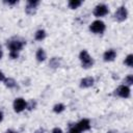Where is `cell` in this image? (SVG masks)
<instances>
[{"instance_id":"obj_13","label":"cell","mask_w":133,"mask_h":133,"mask_svg":"<svg viewBox=\"0 0 133 133\" xmlns=\"http://www.w3.org/2000/svg\"><path fill=\"white\" fill-rule=\"evenodd\" d=\"M60 62H61V59L59 57H52L49 61V66L51 69H57L60 66Z\"/></svg>"},{"instance_id":"obj_4","label":"cell","mask_w":133,"mask_h":133,"mask_svg":"<svg viewBox=\"0 0 133 133\" xmlns=\"http://www.w3.org/2000/svg\"><path fill=\"white\" fill-rule=\"evenodd\" d=\"M39 1L38 0H28L25 6V12L29 16H33L36 10H37V6L39 5Z\"/></svg>"},{"instance_id":"obj_10","label":"cell","mask_w":133,"mask_h":133,"mask_svg":"<svg viewBox=\"0 0 133 133\" xmlns=\"http://www.w3.org/2000/svg\"><path fill=\"white\" fill-rule=\"evenodd\" d=\"M76 126L78 127V129H79L81 132H82V131H87V130L90 129V122H89V119H87V118H83V119L79 121V122L76 124Z\"/></svg>"},{"instance_id":"obj_29","label":"cell","mask_w":133,"mask_h":133,"mask_svg":"<svg viewBox=\"0 0 133 133\" xmlns=\"http://www.w3.org/2000/svg\"><path fill=\"white\" fill-rule=\"evenodd\" d=\"M107 133H117L115 130H111V131H109V132H107Z\"/></svg>"},{"instance_id":"obj_17","label":"cell","mask_w":133,"mask_h":133,"mask_svg":"<svg viewBox=\"0 0 133 133\" xmlns=\"http://www.w3.org/2000/svg\"><path fill=\"white\" fill-rule=\"evenodd\" d=\"M64 109H65V106H64L62 103L55 104V105H54V107H53V111H54L55 113H61Z\"/></svg>"},{"instance_id":"obj_12","label":"cell","mask_w":133,"mask_h":133,"mask_svg":"<svg viewBox=\"0 0 133 133\" xmlns=\"http://www.w3.org/2000/svg\"><path fill=\"white\" fill-rule=\"evenodd\" d=\"M35 58H36V60L39 61V62L46 60V58H47V54H46V52H45V50H44L43 48L37 49V51H36V53H35Z\"/></svg>"},{"instance_id":"obj_3","label":"cell","mask_w":133,"mask_h":133,"mask_svg":"<svg viewBox=\"0 0 133 133\" xmlns=\"http://www.w3.org/2000/svg\"><path fill=\"white\" fill-rule=\"evenodd\" d=\"M106 29V25L103 21L101 20H96L94 21L90 25H89V30L92 32V33H96V34H100V33H103Z\"/></svg>"},{"instance_id":"obj_26","label":"cell","mask_w":133,"mask_h":133,"mask_svg":"<svg viewBox=\"0 0 133 133\" xmlns=\"http://www.w3.org/2000/svg\"><path fill=\"white\" fill-rule=\"evenodd\" d=\"M3 119V112L2 111H0V122Z\"/></svg>"},{"instance_id":"obj_22","label":"cell","mask_w":133,"mask_h":133,"mask_svg":"<svg viewBox=\"0 0 133 133\" xmlns=\"http://www.w3.org/2000/svg\"><path fill=\"white\" fill-rule=\"evenodd\" d=\"M51 133H62V130H61L60 128H58V127H55V128L51 131Z\"/></svg>"},{"instance_id":"obj_15","label":"cell","mask_w":133,"mask_h":133,"mask_svg":"<svg viewBox=\"0 0 133 133\" xmlns=\"http://www.w3.org/2000/svg\"><path fill=\"white\" fill-rule=\"evenodd\" d=\"M81 4H82V1H80V0H70V1L68 2V6H69V8H71V9H76V8H78Z\"/></svg>"},{"instance_id":"obj_24","label":"cell","mask_w":133,"mask_h":133,"mask_svg":"<svg viewBox=\"0 0 133 133\" xmlns=\"http://www.w3.org/2000/svg\"><path fill=\"white\" fill-rule=\"evenodd\" d=\"M4 79H5V76H4L3 72L0 71V81H4Z\"/></svg>"},{"instance_id":"obj_9","label":"cell","mask_w":133,"mask_h":133,"mask_svg":"<svg viewBox=\"0 0 133 133\" xmlns=\"http://www.w3.org/2000/svg\"><path fill=\"white\" fill-rule=\"evenodd\" d=\"M115 57H116V52L114 49H109V50L105 51L103 54V59H104V61H107V62L113 61L115 59Z\"/></svg>"},{"instance_id":"obj_16","label":"cell","mask_w":133,"mask_h":133,"mask_svg":"<svg viewBox=\"0 0 133 133\" xmlns=\"http://www.w3.org/2000/svg\"><path fill=\"white\" fill-rule=\"evenodd\" d=\"M46 37V31L44 29H38L35 33H34V38L36 41H43Z\"/></svg>"},{"instance_id":"obj_2","label":"cell","mask_w":133,"mask_h":133,"mask_svg":"<svg viewBox=\"0 0 133 133\" xmlns=\"http://www.w3.org/2000/svg\"><path fill=\"white\" fill-rule=\"evenodd\" d=\"M79 59L81 62V66L83 69H89L94 65V59L86 50H82L79 53Z\"/></svg>"},{"instance_id":"obj_21","label":"cell","mask_w":133,"mask_h":133,"mask_svg":"<svg viewBox=\"0 0 133 133\" xmlns=\"http://www.w3.org/2000/svg\"><path fill=\"white\" fill-rule=\"evenodd\" d=\"M69 133H81V131L78 129V127L75 125L73 126H70V129H69Z\"/></svg>"},{"instance_id":"obj_20","label":"cell","mask_w":133,"mask_h":133,"mask_svg":"<svg viewBox=\"0 0 133 133\" xmlns=\"http://www.w3.org/2000/svg\"><path fill=\"white\" fill-rule=\"evenodd\" d=\"M35 107H36V101H35V100L31 99L29 102H27V108H26V109L32 110V109H34Z\"/></svg>"},{"instance_id":"obj_27","label":"cell","mask_w":133,"mask_h":133,"mask_svg":"<svg viewBox=\"0 0 133 133\" xmlns=\"http://www.w3.org/2000/svg\"><path fill=\"white\" fill-rule=\"evenodd\" d=\"M5 133H17L16 131H14V130H7Z\"/></svg>"},{"instance_id":"obj_11","label":"cell","mask_w":133,"mask_h":133,"mask_svg":"<svg viewBox=\"0 0 133 133\" xmlns=\"http://www.w3.org/2000/svg\"><path fill=\"white\" fill-rule=\"evenodd\" d=\"M95 83V79L92 77H85L83 79H81L80 81V87L81 88H88L91 87Z\"/></svg>"},{"instance_id":"obj_5","label":"cell","mask_w":133,"mask_h":133,"mask_svg":"<svg viewBox=\"0 0 133 133\" xmlns=\"http://www.w3.org/2000/svg\"><path fill=\"white\" fill-rule=\"evenodd\" d=\"M115 96L119 97V98H124V99H127V98H130V95H131V90H130V87L127 86V85H119L117 88L114 89V92H113Z\"/></svg>"},{"instance_id":"obj_23","label":"cell","mask_w":133,"mask_h":133,"mask_svg":"<svg viewBox=\"0 0 133 133\" xmlns=\"http://www.w3.org/2000/svg\"><path fill=\"white\" fill-rule=\"evenodd\" d=\"M5 4H8V5H14V4H17L18 3V0H14V1H4Z\"/></svg>"},{"instance_id":"obj_14","label":"cell","mask_w":133,"mask_h":133,"mask_svg":"<svg viewBox=\"0 0 133 133\" xmlns=\"http://www.w3.org/2000/svg\"><path fill=\"white\" fill-rule=\"evenodd\" d=\"M3 83H4V85L6 87H8L10 89L17 87V82H16V80L14 78H5L4 81H3Z\"/></svg>"},{"instance_id":"obj_7","label":"cell","mask_w":133,"mask_h":133,"mask_svg":"<svg viewBox=\"0 0 133 133\" xmlns=\"http://www.w3.org/2000/svg\"><path fill=\"white\" fill-rule=\"evenodd\" d=\"M12 106H14V110L19 113V112L24 111L27 108V102L23 98H17V99H15Z\"/></svg>"},{"instance_id":"obj_1","label":"cell","mask_w":133,"mask_h":133,"mask_svg":"<svg viewBox=\"0 0 133 133\" xmlns=\"http://www.w3.org/2000/svg\"><path fill=\"white\" fill-rule=\"evenodd\" d=\"M25 44H26V42L19 37H14V38L7 41L6 46L9 50V57L11 59H17L19 57V52L24 48Z\"/></svg>"},{"instance_id":"obj_18","label":"cell","mask_w":133,"mask_h":133,"mask_svg":"<svg viewBox=\"0 0 133 133\" xmlns=\"http://www.w3.org/2000/svg\"><path fill=\"white\" fill-rule=\"evenodd\" d=\"M124 63H125L126 65H128L129 68H132V66H133V54H129V55L125 58Z\"/></svg>"},{"instance_id":"obj_6","label":"cell","mask_w":133,"mask_h":133,"mask_svg":"<svg viewBox=\"0 0 133 133\" xmlns=\"http://www.w3.org/2000/svg\"><path fill=\"white\" fill-rule=\"evenodd\" d=\"M108 12H109V8H108V6H107L106 4H104V3L98 4V5L94 8V11H92L94 16L97 17V18L104 17V16H106Z\"/></svg>"},{"instance_id":"obj_19","label":"cell","mask_w":133,"mask_h":133,"mask_svg":"<svg viewBox=\"0 0 133 133\" xmlns=\"http://www.w3.org/2000/svg\"><path fill=\"white\" fill-rule=\"evenodd\" d=\"M133 84V75H128L125 77L124 79V85H127V86H130Z\"/></svg>"},{"instance_id":"obj_25","label":"cell","mask_w":133,"mask_h":133,"mask_svg":"<svg viewBox=\"0 0 133 133\" xmlns=\"http://www.w3.org/2000/svg\"><path fill=\"white\" fill-rule=\"evenodd\" d=\"M34 133H45V130H44V129H42V128H39V129H37Z\"/></svg>"},{"instance_id":"obj_28","label":"cell","mask_w":133,"mask_h":133,"mask_svg":"<svg viewBox=\"0 0 133 133\" xmlns=\"http://www.w3.org/2000/svg\"><path fill=\"white\" fill-rule=\"evenodd\" d=\"M2 56H3V52H2V49H1V46H0V59L2 58Z\"/></svg>"},{"instance_id":"obj_8","label":"cell","mask_w":133,"mask_h":133,"mask_svg":"<svg viewBox=\"0 0 133 133\" xmlns=\"http://www.w3.org/2000/svg\"><path fill=\"white\" fill-rule=\"evenodd\" d=\"M127 17H128V10H127V8L125 7V6H119L116 10H115V12H114V19L116 20V21H118V22H123V21H125L126 19H127Z\"/></svg>"}]
</instances>
